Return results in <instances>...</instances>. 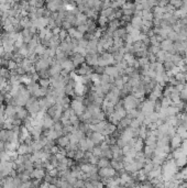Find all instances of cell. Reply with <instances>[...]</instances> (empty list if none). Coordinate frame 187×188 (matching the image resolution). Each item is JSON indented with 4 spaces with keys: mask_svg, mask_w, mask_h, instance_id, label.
Returning a JSON list of instances; mask_svg holds the SVG:
<instances>
[{
    "mask_svg": "<svg viewBox=\"0 0 187 188\" xmlns=\"http://www.w3.org/2000/svg\"><path fill=\"white\" fill-rule=\"evenodd\" d=\"M25 109L28 110L29 114H36L40 112V104H39V99L34 97H31L29 101L25 105Z\"/></svg>",
    "mask_w": 187,
    "mask_h": 188,
    "instance_id": "cell-1",
    "label": "cell"
},
{
    "mask_svg": "<svg viewBox=\"0 0 187 188\" xmlns=\"http://www.w3.org/2000/svg\"><path fill=\"white\" fill-rule=\"evenodd\" d=\"M122 101H123V107H125V111L128 112L130 110H133L137 108V104H138V101H139V99L134 97L133 95H129L128 97H125V99H122Z\"/></svg>",
    "mask_w": 187,
    "mask_h": 188,
    "instance_id": "cell-2",
    "label": "cell"
},
{
    "mask_svg": "<svg viewBox=\"0 0 187 188\" xmlns=\"http://www.w3.org/2000/svg\"><path fill=\"white\" fill-rule=\"evenodd\" d=\"M71 109L74 111L76 116L79 117V116H81V114L85 112L86 107H85L84 105H83V102H81V101L72 100V101H71Z\"/></svg>",
    "mask_w": 187,
    "mask_h": 188,
    "instance_id": "cell-3",
    "label": "cell"
},
{
    "mask_svg": "<svg viewBox=\"0 0 187 188\" xmlns=\"http://www.w3.org/2000/svg\"><path fill=\"white\" fill-rule=\"evenodd\" d=\"M98 57H99V54H87L85 56V63L93 68L98 65Z\"/></svg>",
    "mask_w": 187,
    "mask_h": 188,
    "instance_id": "cell-4",
    "label": "cell"
},
{
    "mask_svg": "<svg viewBox=\"0 0 187 188\" xmlns=\"http://www.w3.org/2000/svg\"><path fill=\"white\" fill-rule=\"evenodd\" d=\"M87 138L90 139L91 141L94 142V144L96 145V146H99V145L105 141V136H103L101 133H97V132H91Z\"/></svg>",
    "mask_w": 187,
    "mask_h": 188,
    "instance_id": "cell-5",
    "label": "cell"
},
{
    "mask_svg": "<svg viewBox=\"0 0 187 188\" xmlns=\"http://www.w3.org/2000/svg\"><path fill=\"white\" fill-rule=\"evenodd\" d=\"M54 124V120L51 118L46 112L44 114V119H43V122H42V129H43V131H46V130H51V129H53Z\"/></svg>",
    "mask_w": 187,
    "mask_h": 188,
    "instance_id": "cell-6",
    "label": "cell"
},
{
    "mask_svg": "<svg viewBox=\"0 0 187 188\" xmlns=\"http://www.w3.org/2000/svg\"><path fill=\"white\" fill-rule=\"evenodd\" d=\"M29 116L28 110L25 109V107H16V119L21 120L22 122L24 121Z\"/></svg>",
    "mask_w": 187,
    "mask_h": 188,
    "instance_id": "cell-7",
    "label": "cell"
},
{
    "mask_svg": "<svg viewBox=\"0 0 187 188\" xmlns=\"http://www.w3.org/2000/svg\"><path fill=\"white\" fill-rule=\"evenodd\" d=\"M182 143H183V140L181 139L179 135H174L173 138H171L170 140V146H171V151L173 152L174 150H177L182 146Z\"/></svg>",
    "mask_w": 187,
    "mask_h": 188,
    "instance_id": "cell-8",
    "label": "cell"
},
{
    "mask_svg": "<svg viewBox=\"0 0 187 188\" xmlns=\"http://www.w3.org/2000/svg\"><path fill=\"white\" fill-rule=\"evenodd\" d=\"M69 58L72 60L73 64H74V66L76 67V68L79 67V66H81L85 63V57L83 56V55H81V54H78V53H74L72 56L69 57Z\"/></svg>",
    "mask_w": 187,
    "mask_h": 188,
    "instance_id": "cell-9",
    "label": "cell"
},
{
    "mask_svg": "<svg viewBox=\"0 0 187 188\" xmlns=\"http://www.w3.org/2000/svg\"><path fill=\"white\" fill-rule=\"evenodd\" d=\"M46 175V171L44 168L42 169H37L34 168V171L32 172L31 174V179H37V180H43L44 177Z\"/></svg>",
    "mask_w": 187,
    "mask_h": 188,
    "instance_id": "cell-10",
    "label": "cell"
},
{
    "mask_svg": "<svg viewBox=\"0 0 187 188\" xmlns=\"http://www.w3.org/2000/svg\"><path fill=\"white\" fill-rule=\"evenodd\" d=\"M130 23L134 29H137V30H141V28L143 27V19H142V17L133 16L132 18H131Z\"/></svg>",
    "mask_w": 187,
    "mask_h": 188,
    "instance_id": "cell-11",
    "label": "cell"
},
{
    "mask_svg": "<svg viewBox=\"0 0 187 188\" xmlns=\"http://www.w3.org/2000/svg\"><path fill=\"white\" fill-rule=\"evenodd\" d=\"M105 74H107V75L112 77V78H117L119 76V69L113 65L107 66L106 68H105Z\"/></svg>",
    "mask_w": 187,
    "mask_h": 188,
    "instance_id": "cell-12",
    "label": "cell"
},
{
    "mask_svg": "<svg viewBox=\"0 0 187 188\" xmlns=\"http://www.w3.org/2000/svg\"><path fill=\"white\" fill-rule=\"evenodd\" d=\"M56 145L59 147V149H66V147L69 145V139L68 136L66 135H63L61 138H59L56 140Z\"/></svg>",
    "mask_w": 187,
    "mask_h": 188,
    "instance_id": "cell-13",
    "label": "cell"
},
{
    "mask_svg": "<svg viewBox=\"0 0 187 188\" xmlns=\"http://www.w3.org/2000/svg\"><path fill=\"white\" fill-rule=\"evenodd\" d=\"M110 167L113 168L116 172L118 173V172H120L121 169H123V163H122V162H118V161L111 160L110 161Z\"/></svg>",
    "mask_w": 187,
    "mask_h": 188,
    "instance_id": "cell-14",
    "label": "cell"
},
{
    "mask_svg": "<svg viewBox=\"0 0 187 188\" xmlns=\"http://www.w3.org/2000/svg\"><path fill=\"white\" fill-rule=\"evenodd\" d=\"M97 166H98V168H106V167H110V161L107 160V158L101 157V158L98 160Z\"/></svg>",
    "mask_w": 187,
    "mask_h": 188,
    "instance_id": "cell-15",
    "label": "cell"
},
{
    "mask_svg": "<svg viewBox=\"0 0 187 188\" xmlns=\"http://www.w3.org/2000/svg\"><path fill=\"white\" fill-rule=\"evenodd\" d=\"M19 155H25V154H29V145H27L25 143H21L20 146L18 147L17 150Z\"/></svg>",
    "mask_w": 187,
    "mask_h": 188,
    "instance_id": "cell-16",
    "label": "cell"
},
{
    "mask_svg": "<svg viewBox=\"0 0 187 188\" xmlns=\"http://www.w3.org/2000/svg\"><path fill=\"white\" fill-rule=\"evenodd\" d=\"M53 130L54 131H56L57 132V134L59 135V138L61 136H63V131H64V125L62 124V123L59 122H55V124H54V127H53Z\"/></svg>",
    "mask_w": 187,
    "mask_h": 188,
    "instance_id": "cell-17",
    "label": "cell"
},
{
    "mask_svg": "<svg viewBox=\"0 0 187 188\" xmlns=\"http://www.w3.org/2000/svg\"><path fill=\"white\" fill-rule=\"evenodd\" d=\"M45 50H46V47L43 46L42 44H39L36 47H35V50H34V53L36 54L37 56H43L44 53H45Z\"/></svg>",
    "mask_w": 187,
    "mask_h": 188,
    "instance_id": "cell-18",
    "label": "cell"
},
{
    "mask_svg": "<svg viewBox=\"0 0 187 188\" xmlns=\"http://www.w3.org/2000/svg\"><path fill=\"white\" fill-rule=\"evenodd\" d=\"M163 66H164V70H165L166 73L172 72V70L175 68V65L171 61H165V62L163 63Z\"/></svg>",
    "mask_w": 187,
    "mask_h": 188,
    "instance_id": "cell-19",
    "label": "cell"
},
{
    "mask_svg": "<svg viewBox=\"0 0 187 188\" xmlns=\"http://www.w3.org/2000/svg\"><path fill=\"white\" fill-rule=\"evenodd\" d=\"M103 158H107V160L111 161L112 160V152L111 150H110V146L107 147V149H103Z\"/></svg>",
    "mask_w": 187,
    "mask_h": 188,
    "instance_id": "cell-20",
    "label": "cell"
},
{
    "mask_svg": "<svg viewBox=\"0 0 187 188\" xmlns=\"http://www.w3.org/2000/svg\"><path fill=\"white\" fill-rule=\"evenodd\" d=\"M39 85H40V87L42 88H46V89H49V88L51 87V83H50V78L49 79H42L40 78V80H39Z\"/></svg>",
    "mask_w": 187,
    "mask_h": 188,
    "instance_id": "cell-21",
    "label": "cell"
},
{
    "mask_svg": "<svg viewBox=\"0 0 187 188\" xmlns=\"http://www.w3.org/2000/svg\"><path fill=\"white\" fill-rule=\"evenodd\" d=\"M93 155L94 156L98 157V158H101V156H103V150L100 149V146H95L93 150Z\"/></svg>",
    "mask_w": 187,
    "mask_h": 188,
    "instance_id": "cell-22",
    "label": "cell"
},
{
    "mask_svg": "<svg viewBox=\"0 0 187 188\" xmlns=\"http://www.w3.org/2000/svg\"><path fill=\"white\" fill-rule=\"evenodd\" d=\"M17 68H18V64H17L14 61L11 60L8 62V68L7 69H9L10 72H13V70H16Z\"/></svg>",
    "mask_w": 187,
    "mask_h": 188,
    "instance_id": "cell-23",
    "label": "cell"
},
{
    "mask_svg": "<svg viewBox=\"0 0 187 188\" xmlns=\"http://www.w3.org/2000/svg\"><path fill=\"white\" fill-rule=\"evenodd\" d=\"M93 70L95 74H97V75L101 76L103 74H105V68L103 67H101V66H95V67H93Z\"/></svg>",
    "mask_w": 187,
    "mask_h": 188,
    "instance_id": "cell-24",
    "label": "cell"
},
{
    "mask_svg": "<svg viewBox=\"0 0 187 188\" xmlns=\"http://www.w3.org/2000/svg\"><path fill=\"white\" fill-rule=\"evenodd\" d=\"M179 98H181V101L183 104L187 105V89H184L179 92Z\"/></svg>",
    "mask_w": 187,
    "mask_h": 188,
    "instance_id": "cell-25",
    "label": "cell"
},
{
    "mask_svg": "<svg viewBox=\"0 0 187 188\" xmlns=\"http://www.w3.org/2000/svg\"><path fill=\"white\" fill-rule=\"evenodd\" d=\"M76 30H77L78 32H81V34H86V33H87V25H86V23H85V24L78 25L77 28H76Z\"/></svg>",
    "mask_w": 187,
    "mask_h": 188,
    "instance_id": "cell-26",
    "label": "cell"
},
{
    "mask_svg": "<svg viewBox=\"0 0 187 188\" xmlns=\"http://www.w3.org/2000/svg\"><path fill=\"white\" fill-rule=\"evenodd\" d=\"M170 5H171L172 7H174L175 9H179V8H182L183 7V1H170Z\"/></svg>",
    "mask_w": 187,
    "mask_h": 188,
    "instance_id": "cell-27",
    "label": "cell"
},
{
    "mask_svg": "<svg viewBox=\"0 0 187 188\" xmlns=\"http://www.w3.org/2000/svg\"><path fill=\"white\" fill-rule=\"evenodd\" d=\"M59 40H61V42H64L65 41V39L68 36V34H67V31H65V30H61V32H59Z\"/></svg>",
    "mask_w": 187,
    "mask_h": 188,
    "instance_id": "cell-28",
    "label": "cell"
},
{
    "mask_svg": "<svg viewBox=\"0 0 187 188\" xmlns=\"http://www.w3.org/2000/svg\"><path fill=\"white\" fill-rule=\"evenodd\" d=\"M88 46V41H86L85 39H81L78 41V47H81V49H87Z\"/></svg>",
    "mask_w": 187,
    "mask_h": 188,
    "instance_id": "cell-29",
    "label": "cell"
},
{
    "mask_svg": "<svg viewBox=\"0 0 187 188\" xmlns=\"http://www.w3.org/2000/svg\"><path fill=\"white\" fill-rule=\"evenodd\" d=\"M47 174L50 176H52V177H59V171L56 168H53L52 171H50V172H47Z\"/></svg>",
    "mask_w": 187,
    "mask_h": 188,
    "instance_id": "cell-30",
    "label": "cell"
},
{
    "mask_svg": "<svg viewBox=\"0 0 187 188\" xmlns=\"http://www.w3.org/2000/svg\"><path fill=\"white\" fill-rule=\"evenodd\" d=\"M50 153L52 154V155H56L57 153H59V147L57 146V145H55V146H53L52 149H51Z\"/></svg>",
    "mask_w": 187,
    "mask_h": 188,
    "instance_id": "cell-31",
    "label": "cell"
},
{
    "mask_svg": "<svg viewBox=\"0 0 187 188\" xmlns=\"http://www.w3.org/2000/svg\"><path fill=\"white\" fill-rule=\"evenodd\" d=\"M61 30H62V28H54L53 30H52V33H53V35H59Z\"/></svg>",
    "mask_w": 187,
    "mask_h": 188,
    "instance_id": "cell-32",
    "label": "cell"
},
{
    "mask_svg": "<svg viewBox=\"0 0 187 188\" xmlns=\"http://www.w3.org/2000/svg\"><path fill=\"white\" fill-rule=\"evenodd\" d=\"M2 124H3L2 122H0V131H1V130H3V128H2Z\"/></svg>",
    "mask_w": 187,
    "mask_h": 188,
    "instance_id": "cell-33",
    "label": "cell"
}]
</instances>
